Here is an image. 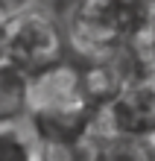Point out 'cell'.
Listing matches in <instances>:
<instances>
[{
  "mask_svg": "<svg viewBox=\"0 0 155 161\" xmlns=\"http://www.w3.org/2000/svg\"><path fill=\"white\" fill-rule=\"evenodd\" d=\"M67 47L76 62H94L111 56L126 41L117 0H73L67 6Z\"/></svg>",
  "mask_w": 155,
  "mask_h": 161,
  "instance_id": "2",
  "label": "cell"
},
{
  "mask_svg": "<svg viewBox=\"0 0 155 161\" xmlns=\"http://www.w3.org/2000/svg\"><path fill=\"white\" fill-rule=\"evenodd\" d=\"M152 79H155V70H152Z\"/></svg>",
  "mask_w": 155,
  "mask_h": 161,
  "instance_id": "9",
  "label": "cell"
},
{
  "mask_svg": "<svg viewBox=\"0 0 155 161\" xmlns=\"http://www.w3.org/2000/svg\"><path fill=\"white\" fill-rule=\"evenodd\" d=\"M6 59V21H0V62Z\"/></svg>",
  "mask_w": 155,
  "mask_h": 161,
  "instance_id": "7",
  "label": "cell"
},
{
  "mask_svg": "<svg viewBox=\"0 0 155 161\" xmlns=\"http://www.w3.org/2000/svg\"><path fill=\"white\" fill-rule=\"evenodd\" d=\"M97 117L108 132L129 138H147L155 132V79L152 73L126 82L108 103L97 106Z\"/></svg>",
  "mask_w": 155,
  "mask_h": 161,
  "instance_id": "3",
  "label": "cell"
},
{
  "mask_svg": "<svg viewBox=\"0 0 155 161\" xmlns=\"http://www.w3.org/2000/svg\"><path fill=\"white\" fill-rule=\"evenodd\" d=\"M35 6V0H0V21H12L15 15Z\"/></svg>",
  "mask_w": 155,
  "mask_h": 161,
  "instance_id": "6",
  "label": "cell"
},
{
  "mask_svg": "<svg viewBox=\"0 0 155 161\" xmlns=\"http://www.w3.org/2000/svg\"><path fill=\"white\" fill-rule=\"evenodd\" d=\"M67 41L64 30L47 9L30 6L26 12L6 21V59L26 73L64 59Z\"/></svg>",
  "mask_w": 155,
  "mask_h": 161,
  "instance_id": "1",
  "label": "cell"
},
{
  "mask_svg": "<svg viewBox=\"0 0 155 161\" xmlns=\"http://www.w3.org/2000/svg\"><path fill=\"white\" fill-rule=\"evenodd\" d=\"M0 161H35V141L24 123H0Z\"/></svg>",
  "mask_w": 155,
  "mask_h": 161,
  "instance_id": "5",
  "label": "cell"
},
{
  "mask_svg": "<svg viewBox=\"0 0 155 161\" xmlns=\"http://www.w3.org/2000/svg\"><path fill=\"white\" fill-rule=\"evenodd\" d=\"M30 114V73L9 59L0 62V123H26Z\"/></svg>",
  "mask_w": 155,
  "mask_h": 161,
  "instance_id": "4",
  "label": "cell"
},
{
  "mask_svg": "<svg viewBox=\"0 0 155 161\" xmlns=\"http://www.w3.org/2000/svg\"><path fill=\"white\" fill-rule=\"evenodd\" d=\"M56 3H59V6H70L73 0H56Z\"/></svg>",
  "mask_w": 155,
  "mask_h": 161,
  "instance_id": "8",
  "label": "cell"
}]
</instances>
